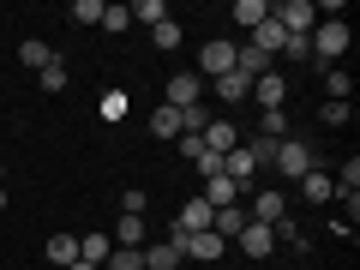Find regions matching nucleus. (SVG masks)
I'll return each mask as SVG.
<instances>
[{
  "mask_svg": "<svg viewBox=\"0 0 360 270\" xmlns=\"http://www.w3.org/2000/svg\"><path fill=\"white\" fill-rule=\"evenodd\" d=\"M319 120H324V127H348V120H354V108H348V103H324Z\"/></svg>",
  "mask_w": 360,
  "mask_h": 270,
  "instance_id": "nucleus-34",
  "label": "nucleus"
},
{
  "mask_svg": "<svg viewBox=\"0 0 360 270\" xmlns=\"http://www.w3.org/2000/svg\"><path fill=\"white\" fill-rule=\"evenodd\" d=\"M144 205H150V198H144L139 186H127V193H120V217H144Z\"/></svg>",
  "mask_w": 360,
  "mask_h": 270,
  "instance_id": "nucleus-36",
  "label": "nucleus"
},
{
  "mask_svg": "<svg viewBox=\"0 0 360 270\" xmlns=\"http://www.w3.org/2000/svg\"><path fill=\"white\" fill-rule=\"evenodd\" d=\"M246 144V156H252V168H270V162H276V144H283V139H258V132H252V139H240Z\"/></svg>",
  "mask_w": 360,
  "mask_h": 270,
  "instance_id": "nucleus-21",
  "label": "nucleus"
},
{
  "mask_svg": "<svg viewBox=\"0 0 360 270\" xmlns=\"http://www.w3.org/2000/svg\"><path fill=\"white\" fill-rule=\"evenodd\" d=\"M307 49H312V60H319V66H336L348 54V18H319L312 37H307Z\"/></svg>",
  "mask_w": 360,
  "mask_h": 270,
  "instance_id": "nucleus-1",
  "label": "nucleus"
},
{
  "mask_svg": "<svg viewBox=\"0 0 360 270\" xmlns=\"http://www.w3.org/2000/svg\"><path fill=\"white\" fill-rule=\"evenodd\" d=\"M150 42H156V49H180V25H174V18H162V25H150Z\"/></svg>",
  "mask_w": 360,
  "mask_h": 270,
  "instance_id": "nucleus-29",
  "label": "nucleus"
},
{
  "mask_svg": "<svg viewBox=\"0 0 360 270\" xmlns=\"http://www.w3.org/2000/svg\"><path fill=\"white\" fill-rule=\"evenodd\" d=\"M0 186H6V162H0Z\"/></svg>",
  "mask_w": 360,
  "mask_h": 270,
  "instance_id": "nucleus-40",
  "label": "nucleus"
},
{
  "mask_svg": "<svg viewBox=\"0 0 360 270\" xmlns=\"http://www.w3.org/2000/svg\"><path fill=\"white\" fill-rule=\"evenodd\" d=\"M193 168L210 180V174H222V156H217V150H198V162H193Z\"/></svg>",
  "mask_w": 360,
  "mask_h": 270,
  "instance_id": "nucleus-38",
  "label": "nucleus"
},
{
  "mask_svg": "<svg viewBox=\"0 0 360 270\" xmlns=\"http://www.w3.org/2000/svg\"><path fill=\"white\" fill-rule=\"evenodd\" d=\"M210 84H217V103H246V96H252V78L246 72H222V78H210Z\"/></svg>",
  "mask_w": 360,
  "mask_h": 270,
  "instance_id": "nucleus-12",
  "label": "nucleus"
},
{
  "mask_svg": "<svg viewBox=\"0 0 360 270\" xmlns=\"http://www.w3.org/2000/svg\"><path fill=\"white\" fill-rule=\"evenodd\" d=\"M264 270H283V264H264Z\"/></svg>",
  "mask_w": 360,
  "mask_h": 270,
  "instance_id": "nucleus-41",
  "label": "nucleus"
},
{
  "mask_svg": "<svg viewBox=\"0 0 360 270\" xmlns=\"http://www.w3.org/2000/svg\"><path fill=\"white\" fill-rule=\"evenodd\" d=\"M150 139H180V108H156V115H150Z\"/></svg>",
  "mask_w": 360,
  "mask_h": 270,
  "instance_id": "nucleus-19",
  "label": "nucleus"
},
{
  "mask_svg": "<svg viewBox=\"0 0 360 270\" xmlns=\"http://www.w3.org/2000/svg\"><path fill=\"white\" fill-rule=\"evenodd\" d=\"M198 198H205L210 210H229V205H240L246 193H240V186H234L229 174H210V180H205V193H198Z\"/></svg>",
  "mask_w": 360,
  "mask_h": 270,
  "instance_id": "nucleus-8",
  "label": "nucleus"
},
{
  "mask_svg": "<svg viewBox=\"0 0 360 270\" xmlns=\"http://www.w3.org/2000/svg\"><path fill=\"white\" fill-rule=\"evenodd\" d=\"M66 270H96V264H84V258H78V264H66Z\"/></svg>",
  "mask_w": 360,
  "mask_h": 270,
  "instance_id": "nucleus-39",
  "label": "nucleus"
},
{
  "mask_svg": "<svg viewBox=\"0 0 360 270\" xmlns=\"http://www.w3.org/2000/svg\"><path fill=\"white\" fill-rule=\"evenodd\" d=\"M120 115H127V90H108V96H103V120H108V127H115Z\"/></svg>",
  "mask_w": 360,
  "mask_h": 270,
  "instance_id": "nucleus-35",
  "label": "nucleus"
},
{
  "mask_svg": "<svg viewBox=\"0 0 360 270\" xmlns=\"http://www.w3.org/2000/svg\"><path fill=\"white\" fill-rule=\"evenodd\" d=\"M258 139H288V115H283V108L258 115Z\"/></svg>",
  "mask_w": 360,
  "mask_h": 270,
  "instance_id": "nucleus-27",
  "label": "nucleus"
},
{
  "mask_svg": "<svg viewBox=\"0 0 360 270\" xmlns=\"http://www.w3.org/2000/svg\"><path fill=\"white\" fill-rule=\"evenodd\" d=\"M144 252V270H186V258H180L174 240H156V246H139Z\"/></svg>",
  "mask_w": 360,
  "mask_h": 270,
  "instance_id": "nucleus-11",
  "label": "nucleus"
},
{
  "mask_svg": "<svg viewBox=\"0 0 360 270\" xmlns=\"http://www.w3.org/2000/svg\"><path fill=\"white\" fill-rule=\"evenodd\" d=\"M103 270H144V252H139V246H115Z\"/></svg>",
  "mask_w": 360,
  "mask_h": 270,
  "instance_id": "nucleus-26",
  "label": "nucleus"
},
{
  "mask_svg": "<svg viewBox=\"0 0 360 270\" xmlns=\"http://www.w3.org/2000/svg\"><path fill=\"white\" fill-rule=\"evenodd\" d=\"M162 18H168L162 0H139V6H132V25H162Z\"/></svg>",
  "mask_w": 360,
  "mask_h": 270,
  "instance_id": "nucleus-30",
  "label": "nucleus"
},
{
  "mask_svg": "<svg viewBox=\"0 0 360 270\" xmlns=\"http://www.w3.org/2000/svg\"><path fill=\"white\" fill-rule=\"evenodd\" d=\"M210 217H217V210H210L205 198H186V205L174 210V229H168V234H205V229H210Z\"/></svg>",
  "mask_w": 360,
  "mask_h": 270,
  "instance_id": "nucleus-5",
  "label": "nucleus"
},
{
  "mask_svg": "<svg viewBox=\"0 0 360 270\" xmlns=\"http://www.w3.org/2000/svg\"><path fill=\"white\" fill-rule=\"evenodd\" d=\"M115 234H120L115 246H139V240H144V217H120V229H115Z\"/></svg>",
  "mask_w": 360,
  "mask_h": 270,
  "instance_id": "nucleus-33",
  "label": "nucleus"
},
{
  "mask_svg": "<svg viewBox=\"0 0 360 270\" xmlns=\"http://www.w3.org/2000/svg\"><path fill=\"white\" fill-rule=\"evenodd\" d=\"M270 168H276L283 180H300V174H312V168H319V150H312L307 139H283V144H276V162H270Z\"/></svg>",
  "mask_w": 360,
  "mask_h": 270,
  "instance_id": "nucleus-2",
  "label": "nucleus"
},
{
  "mask_svg": "<svg viewBox=\"0 0 360 270\" xmlns=\"http://www.w3.org/2000/svg\"><path fill=\"white\" fill-rule=\"evenodd\" d=\"M270 18L283 25V37H312L319 6H312V0H283V6H270Z\"/></svg>",
  "mask_w": 360,
  "mask_h": 270,
  "instance_id": "nucleus-3",
  "label": "nucleus"
},
{
  "mask_svg": "<svg viewBox=\"0 0 360 270\" xmlns=\"http://www.w3.org/2000/svg\"><path fill=\"white\" fill-rule=\"evenodd\" d=\"M198 139H205V150H217V156H229L234 144H240V127H234V120H222V115H210V127L198 132Z\"/></svg>",
  "mask_w": 360,
  "mask_h": 270,
  "instance_id": "nucleus-7",
  "label": "nucleus"
},
{
  "mask_svg": "<svg viewBox=\"0 0 360 270\" xmlns=\"http://www.w3.org/2000/svg\"><path fill=\"white\" fill-rule=\"evenodd\" d=\"M240 246H246V258H270V252H276V234H270L264 222H246V229H240Z\"/></svg>",
  "mask_w": 360,
  "mask_h": 270,
  "instance_id": "nucleus-13",
  "label": "nucleus"
},
{
  "mask_svg": "<svg viewBox=\"0 0 360 270\" xmlns=\"http://www.w3.org/2000/svg\"><path fill=\"white\" fill-rule=\"evenodd\" d=\"M18 60H25V66H37V72H42V66L54 60V49H49V42H37V37H30V42H18Z\"/></svg>",
  "mask_w": 360,
  "mask_h": 270,
  "instance_id": "nucleus-24",
  "label": "nucleus"
},
{
  "mask_svg": "<svg viewBox=\"0 0 360 270\" xmlns=\"http://www.w3.org/2000/svg\"><path fill=\"white\" fill-rule=\"evenodd\" d=\"M270 234H276V246H300V252H307V234H300V222H295V217H283Z\"/></svg>",
  "mask_w": 360,
  "mask_h": 270,
  "instance_id": "nucleus-28",
  "label": "nucleus"
},
{
  "mask_svg": "<svg viewBox=\"0 0 360 270\" xmlns=\"http://www.w3.org/2000/svg\"><path fill=\"white\" fill-rule=\"evenodd\" d=\"M324 90H330V103H348V90H354L348 66H324Z\"/></svg>",
  "mask_w": 360,
  "mask_h": 270,
  "instance_id": "nucleus-22",
  "label": "nucleus"
},
{
  "mask_svg": "<svg viewBox=\"0 0 360 270\" xmlns=\"http://www.w3.org/2000/svg\"><path fill=\"white\" fill-rule=\"evenodd\" d=\"M234 25H246V30H252V25H264V18H270V0H234Z\"/></svg>",
  "mask_w": 360,
  "mask_h": 270,
  "instance_id": "nucleus-17",
  "label": "nucleus"
},
{
  "mask_svg": "<svg viewBox=\"0 0 360 270\" xmlns=\"http://www.w3.org/2000/svg\"><path fill=\"white\" fill-rule=\"evenodd\" d=\"M49 258H54V264H78V234H49Z\"/></svg>",
  "mask_w": 360,
  "mask_h": 270,
  "instance_id": "nucleus-20",
  "label": "nucleus"
},
{
  "mask_svg": "<svg viewBox=\"0 0 360 270\" xmlns=\"http://www.w3.org/2000/svg\"><path fill=\"white\" fill-rule=\"evenodd\" d=\"M72 25H103V0H72Z\"/></svg>",
  "mask_w": 360,
  "mask_h": 270,
  "instance_id": "nucleus-32",
  "label": "nucleus"
},
{
  "mask_svg": "<svg viewBox=\"0 0 360 270\" xmlns=\"http://www.w3.org/2000/svg\"><path fill=\"white\" fill-rule=\"evenodd\" d=\"M283 25H276V18H264V25H252V49L258 54H270V60H276V54H283Z\"/></svg>",
  "mask_w": 360,
  "mask_h": 270,
  "instance_id": "nucleus-14",
  "label": "nucleus"
},
{
  "mask_svg": "<svg viewBox=\"0 0 360 270\" xmlns=\"http://www.w3.org/2000/svg\"><path fill=\"white\" fill-rule=\"evenodd\" d=\"M198 66H205L198 78H222V72H234V42H205Z\"/></svg>",
  "mask_w": 360,
  "mask_h": 270,
  "instance_id": "nucleus-9",
  "label": "nucleus"
},
{
  "mask_svg": "<svg viewBox=\"0 0 360 270\" xmlns=\"http://www.w3.org/2000/svg\"><path fill=\"white\" fill-rule=\"evenodd\" d=\"M37 78H42V90H49V96H60V90H66V60H60V54H54V60L42 66Z\"/></svg>",
  "mask_w": 360,
  "mask_h": 270,
  "instance_id": "nucleus-25",
  "label": "nucleus"
},
{
  "mask_svg": "<svg viewBox=\"0 0 360 270\" xmlns=\"http://www.w3.org/2000/svg\"><path fill=\"white\" fill-rule=\"evenodd\" d=\"M127 25H132V6H103V30L108 37H120Z\"/></svg>",
  "mask_w": 360,
  "mask_h": 270,
  "instance_id": "nucleus-31",
  "label": "nucleus"
},
{
  "mask_svg": "<svg viewBox=\"0 0 360 270\" xmlns=\"http://www.w3.org/2000/svg\"><path fill=\"white\" fill-rule=\"evenodd\" d=\"M276 60H295V66H300V60H312L307 37H288V42H283V54H276Z\"/></svg>",
  "mask_w": 360,
  "mask_h": 270,
  "instance_id": "nucleus-37",
  "label": "nucleus"
},
{
  "mask_svg": "<svg viewBox=\"0 0 360 270\" xmlns=\"http://www.w3.org/2000/svg\"><path fill=\"white\" fill-rule=\"evenodd\" d=\"M252 96H258V108H264V115H270V108H283V103H288V78L270 66L264 78H252Z\"/></svg>",
  "mask_w": 360,
  "mask_h": 270,
  "instance_id": "nucleus-6",
  "label": "nucleus"
},
{
  "mask_svg": "<svg viewBox=\"0 0 360 270\" xmlns=\"http://www.w3.org/2000/svg\"><path fill=\"white\" fill-rule=\"evenodd\" d=\"M108 252H115V246H108V234H84V240H78V258H84V264H96V270L108 264Z\"/></svg>",
  "mask_w": 360,
  "mask_h": 270,
  "instance_id": "nucleus-18",
  "label": "nucleus"
},
{
  "mask_svg": "<svg viewBox=\"0 0 360 270\" xmlns=\"http://www.w3.org/2000/svg\"><path fill=\"white\" fill-rule=\"evenodd\" d=\"M246 217H252V222H264V229H276V222L288 217V198H283V193H258Z\"/></svg>",
  "mask_w": 360,
  "mask_h": 270,
  "instance_id": "nucleus-10",
  "label": "nucleus"
},
{
  "mask_svg": "<svg viewBox=\"0 0 360 270\" xmlns=\"http://www.w3.org/2000/svg\"><path fill=\"white\" fill-rule=\"evenodd\" d=\"M205 103V78L198 72H174L168 78V108H198Z\"/></svg>",
  "mask_w": 360,
  "mask_h": 270,
  "instance_id": "nucleus-4",
  "label": "nucleus"
},
{
  "mask_svg": "<svg viewBox=\"0 0 360 270\" xmlns=\"http://www.w3.org/2000/svg\"><path fill=\"white\" fill-rule=\"evenodd\" d=\"M246 210L240 205H229V210H217V217H210V234H222V240H240V229H246Z\"/></svg>",
  "mask_w": 360,
  "mask_h": 270,
  "instance_id": "nucleus-15",
  "label": "nucleus"
},
{
  "mask_svg": "<svg viewBox=\"0 0 360 270\" xmlns=\"http://www.w3.org/2000/svg\"><path fill=\"white\" fill-rule=\"evenodd\" d=\"M300 193H307V205H330L336 186H330V174H319V168H312V174H300Z\"/></svg>",
  "mask_w": 360,
  "mask_h": 270,
  "instance_id": "nucleus-16",
  "label": "nucleus"
},
{
  "mask_svg": "<svg viewBox=\"0 0 360 270\" xmlns=\"http://www.w3.org/2000/svg\"><path fill=\"white\" fill-rule=\"evenodd\" d=\"M330 186H336V198H348V193H360V162H354V156H348V162L336 168V180H330Z\"/></svg>",
  "mask_w": 360,
  "mask_h": 270,
  "instance_id": "nucleus-23",
  "label": "nucleus"
}]
</instances>
